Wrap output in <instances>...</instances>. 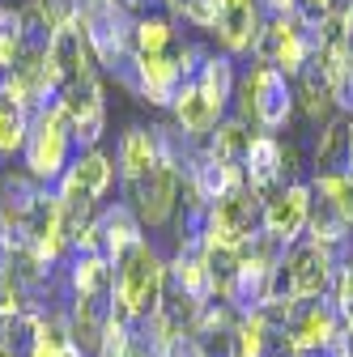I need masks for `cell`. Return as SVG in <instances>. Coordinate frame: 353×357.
<instances>
[{
    "label": "cell",
    "instance_id": "obj_1",
    "mask_svg": "<svg viewBox=\"0 0 353 357\" xmlns=\"http://www.w3.org/2000/svg\"><path fill=\"white\" fill-rule=\"evenodd\" d=\"M234 119H243L251 132H264V137H290L298 102H294V81L273 68V64H247L239 73V89H234Z\"/></svg>",
    "mask_w": 353,
    "mask_h": 357
},
{
    "label": "cell",
    "instance_id": "obj_2",
    "mask_svg": "<svg viewBox=\"0 0 353 357\" xmlns=\"http://www.w3.org/2000/svg\"><path fill=\"white\" fill-rule=\"evenodd\" d=\"M166 289H170V255H162V247L153 238H145L141 247H132L115 264L111 302H115V315L128 319L132 328L145 324L153 310L162 306Z\"/></svg>",
    "mask_w": 353,
    "mask_h": 357
},
{
    "label": "cell",
    "instance_id": "obj_3",
    "mask_svg": "<svg viewBox=\"0 0 353 357\" xmlns=\"http://www.w3.org/2000/svg\"><path fill=\"white\" fill-rule=\"evenodd\" d=\"M77 158V145H73V132H68V119L60 115V107H43L38 115H30V137H26V149H22V170L43 188H56L64 170L73 166Z\"/></svg>",
    "mask_w": 353,
    "mask_h": 357
},
{
    "label": "cell",
    "instance_id": "obj_4",
    "mask_svg": "<svg viewBox=\"0 0 353 357\" xmlns=\"http://www.w3.org/2000/svg\"><path fill=\"white\" fill-rule=\"evenodd\" d=\"M315 52H320V17L302 13V9L290 17H269L255 43V60L281 68L290 81L302 77V68L315 60Z\"/></svg>",
    "mask_w": 353,
    "mask_h": 357
},
{
    "label": "cell",
    "instance_id": "obj_5",
    "mask_svg": "<svg viewBox=\"0 0 353 357\" xmlns=\"http://www.w3.org/2000/svg\"><path fill=\"white\" fill-rule=\"evenodd\" d=\"M260 213H264V196L251 192L247 183L213 200L204 208V251H243L247 243H255Z\"/></svg>",
    "mask_w": 353,
    "mask_h": 357
},
{
    "label": "cell",
    "instance_id": "obj_6",
    "mask_svg": "<svg viewBox=\"0 0 353 357\" xmlns=\"http://www.w3.org/2000/svg\"><path fill=\"white\" fill-rule=\"evenodd\" d=\"M85 38H90V47L103 64V77L119 64H128L132 56V30H137V13H132L123 0H85L81 5V22Z\"/></svg>",
    "mask_w": 353,
    "mask_h": 357
},
{
    "label": "cell",
    "instance_id": "obj_7",
    "mask_svg": "<svg viewBox=\"0 0 353 357\" xmlns=\"http://www.w3.org/2000/svg\"><path fill=\"white\" fill-rule=\"evenodd\" d=\"M336 255L315 247V243H294L285 255H281V268H277V298H290V302H315V298H328L332 294V281H336Z\"/></svg>",
    "mask_w": 353,
    "mask_h": 357
},
{
    "label": "cell",
    "instance_id": "obj_8",
    "mask_svg": "<svg viewBox=\"0 0 353 357\" xmlns=\"http://www.w3.org/2000/svg\"><path fill=\"white\" fill-rule=\"evenodd\" d=\"M123 204L137 213V221L145 230H166L183 204V166L162 158L141 183L123 188Z\"/></svg>",
    "mask_w": 353,
    "mask_h": 357
},
{
    "label": "cell",
    "instance_id": "obj_9",
    "mask_svg": "<svg viewBox=\"0 0 353 357\" xmlns=\"http://www.w3.org/2000/svg\"><path fill=\"white\" fill-rule=\"evenodd\" d=\"M315 208V192L306 178H294V183H281L277 192L264 196V213H260V234L273 238L277 247H294L306 238V221H311Z\"/></svg>",
    "mask_w": 353,
    "mask_h": 357
},
{
    "label": "cell",
    "instance_id": "obj_10",
    "mask_svg": "<svg viewBox=\"0 0 353 357\" xmlns=\"http://www.w3.org/2000/svg\"><path fill=\"white\" fill-rule=\"evenodd\" d=\"M56 107L68 119V132H73L77 153L103 145V137H107V81L103 77L64 85L60 94H56Z\"/></svg>",
    "mask_w": 353,
    "mask_h": 357
},
{
    "label": "cell",
    "instance_id": "obj_11",
    "mask_svg": "<svg viewBox=\"0 0 353 357\" xmlns=\"http://www.w3.org/2000/svg\"><path fill=\"white\" fill-rule=\"evenodd\" d=\"M264 5L260 0H222L217 9V22H213V43L217 52L230 56V60H243V56H255V43L264 34Z\"/></svg>",
    "mask_w": 353,
    "mask_h": 357
},
{
    "label": "cell",
    "instance_id": "obj_12",
    "mask_svg": "<svg viewBox=\"0 0 353 357\" xmlns=\"http://www.w3.org/2000/svg\"><path fill=\"white\" fill-rule=\"evenodd\" d=\"M47 73L56 81V94L64 85H77V81H94L103 77V64L90 47V38H85L81 26H68V30H56L47 38Z\"/></svg>",
    "mask_w": 353,
    "mask_h": 357
},
{
    "label": "cell",
    "instance_id": "obj_13",
    "mask_svg": "<svg viewBox=\"0 0 353 357\" xmlns=\"http://www.w3.org/2000/svg\"><path fill=\"white\" fill-rule=\"evenodd\" d=\"M285 336H290V344L298 353H320V349H328L332 340L345 336V324L336 315L332 298H315V302H298V310L290 315Z\"/></svg>",
    "mask_w": 353,
    "mask_h": 357
},
{
    "label": "cell",
    "instance_id": "obj_14",
    "mask_svg": "<svg viewBox=\"0 0 353 357\" xmlns=\"http://www.w3.org/2000/svg\"><path fill=\"white\" fill-rule=\"evenodd\" d=\"M162 162V141H158V128L153 123H128L115 141V170H119V183L132 188Z\"/></svg>",
    "mask_w": 353,
    "mask_h": 357
},
{
    "label": "cell",
    "instance_id": "obj_15",
    "mask_svg": "<svg viewBox=\"0 0 353 357\" xmlns=\"http://www.w3.org/2000/svg\"><path fill=\"white\" fill-rule=\"evenodd\" d=\"M243 183L260 196L277 192L281 183H290L285 178V141L281 137H264V132H255V141L243 158Z\"/></svg>",
    "mask_w": 353,
    "mask_h": 357
},
{
    "label": "cell",
    "instance_id": "obj_16",
    "mask_svg": "<svg viewBox=\"0 0 353 357\" xmlns=\"http://www.w3.org/2000/svg\"><path fill=\"white\" fill-rule=\"evenodd\" d=\"M222 119H226V115L200 94L196 81H183V89H179V94H174V102H170V123L179 128L192 145H204V141L213 137V128L222 123Z\"/></svg>",
    "mask_w": 353,
    "mask_h": 357
},
{
    "label": "cell",
    "instance_id": "obj_17",
    "mask_svg": "<svg viewBox=\"0 0 353 357\" xmlns=\"http://www.w3.org/2000/svg\"><path fill=\"white\" fill-rule=\"evenodd\" d=\"M239 60H230V56H222L213 47V56L200 64V73L192 77L196 85H200V94L222 111V115H230V107H234V89H239Z\"/></svg>",
    "mask_w": 353,
    "mask_h": 357
},
{
    "label": "cell",
    "instance_id": "obj_18",
    "mask_svg": "<svg viewBox=\"0 0 353 357\" xmlns=\"http://www.w3.org/2000/svg\"><path fill=\"white\" fill-rule=\"evenodd\" d=\"M345 141H349V115H332L324 128H315L311 174H320V170H345Z\"/></svg>",
    "mask_w": 353,
    "mask_h": 357
},
{
    "label": "cell",
    "instance_id": "obj_19",
    "mask_svg": "<svg viewBox=\"0 0 353 357\" xmlns=\"http://www.w3.org/2000/svg\"><path fill=\"white\" fill-rule=\"evenodd\" d=\"M315 200H324L345 226L353 230V174L349 170H320V174H306Z\"/></svg>",
    "mask_w": 353,
    "mask_h": 357
},
{
    "label": "cell",
    "instance_id": "obj_20",
    "mask_svg": "<svg viewBox=\"0 0 353 357\" xmlns=\"http://www.w3.org/2000/svg\"><path fill=\"white\" fill-rule=\"evenodd\" d=\"M251 141H255V132L243 123V119H234V115H226L222 123L213 128V137L204 141V149L217 158V162H230V166H243V158H247V149H251Z\"/></svg>",
    "mask_w": 353,
    "mask_h": 357
},
{
    "label": "cell",
    "instance_id": "obj_21",
    "mask_svg": "<svg viewBox=\"0 0 353 357\" xmlns=\"http://www.w3.org/2000/svg\"><path fill=\"white\" fill-rule=\"evenodd\" d=\"M26 137H30V111L17 107V102L5 94V89H0V162L22 158Z\"/></svg>",
    "mask_w": 353,
    "mask_h": 357
},
{
    "label": "cell",
    "instance_id": "obj_22",
    "mask_svg": "<svg viewBox=\"0 0 353 357\" xmlns=\"http://www.w3.org/2000/svg\"><path fill=\"white\" fill-rule=\"evenodd\" d=\"M332 306H336V315L345 324V332L353 328V251L336 264V281H332Z\"/></svg>",
    "mask_w": 353,
    "mask_h": 357
},
{
    "label": "cell",
    "instance_id": "obj_23",
    "mask_svg": "<svg viewBox=\"0 0 353 357\" xmlns=\"http://www.w3.org/2000/svg\"><path fill=\"white\" fill-rule=\"evenodd\" d=\"M137 353V332H132V324L128 319H111L107 324V332H103V340H98V349H94V357H132Z\"/></svg>",
    "mask_w": 353,
    "mask_h": 357
},
{
    "label": "cell",
    "instance_id": "obj_24",
    "mask_svg": "<svg viewBox=\"0 0 353 357\" xmlns=\"http://www.w3.org/2000/svg\"><path fill=\"white\" fill-rule=\"evenodd\" d=\"M302 5V13H311V17H328V13H336L345 0H298Z\"/></svg>",
    "mask_w": 353,
    "mask_h": 357
},
{
    "label": "cell",
    "instance_id": "obj_25",
    "mask_svg": "<svg viewBox=\"0 0 353 357\" xmlns=\"http://www.w3.org/2000/svg\"><path fill=\"white\" fill-rule=\"evenodd\" d=\"M260 5H264V17H290L302 9L298 0H260Z\"/></svg>",
    "mask_w": 353,
    "mask_h": 357
},
{
    "label": "cell",
    "instance_id": "obj_26",
    "mask_svg": "<svg viewBox=\"0 0 353 357\" xmlns=\"http://www.w3.org/2000/svg\"><path fill=\"white\" fill-rule=\"evenodd\" d=\"M345 170L353 174V115H349V141H345Z\"/></svg>",
    "mask_w": 353,
    "mask_h": 357
}]
</instances>
